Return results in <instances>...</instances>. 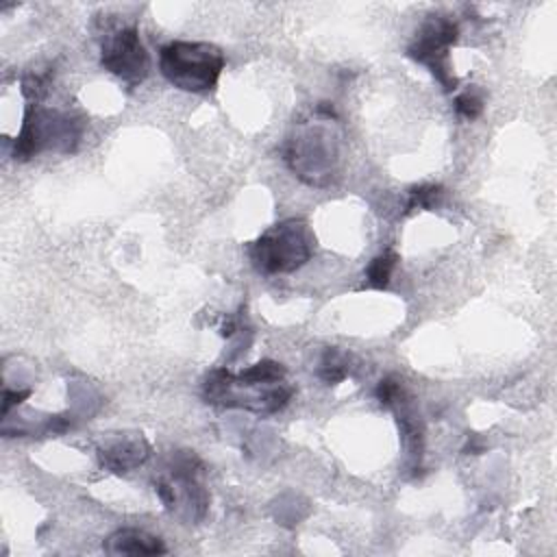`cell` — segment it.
<instances>
[{
    "mask_svg": "<svg viewBox=\"0 0 557 557\" xmlns=\"http://www.w3.org/2000/svg\"><path fill=\"white\" fill-rule=\"evenodd\" d=\"M457 35L459 28L450 17L429 15L407 48V54L426 65L431 74L444 85V89H455L457 85L448 59V50L457 41Z\"/></svg>",
    "mask_w": 557,
    "mask_h": 557,
    "instance_id": "cell-7",
    "label": "cell"
},
{
    "mask_svg": "<svg viewBox=\"0 0 557 557\" xmlns=\"http://www.w3.org/2000/svg\"><path fill=\"white\" fill-rule=\"evenodd\" d=\"M350 372V366H348V357L346 352H342L339 348L331 346L322 352L320 357V363H318V376L329 383V385H337L339 381H344Z\"/></svg>",
    "mask_w": 557,
    "mask_h": 557,
    "instance_id": "cell-11",
    "label": "cell"
},
{
    "mask_svg": "<svg viewBox=\"0 0 557 557\" xmlns=\"http://www.w3.org/2000/svg\"><path fill=\"white\" fill-rule=\"evenodd\" d=\"M442 196H444V189L442 185H435V183H424V185H418L409 191V200H407V211L411 209H435L440 202H442Z\"/></svg>",
    "mask_w": 557,
    "mask_h": 557,
    "instance_id": "cell-13",
    "label": "cell"
},
{
    "mask_svg": "<svg viewBox=\"0 0 557 557\" xmlns=\"http://www.w3.org/2000/svg\"><path fill=\"white\" fill-rule=\"evenodd\" d=\"M315 250V235L305 220H283L250 246V261L261 274H285L302 268Z\"/></svg>",
    "mask_w": 557,
    "mask_h": 557,
    "instance_id": "cell-5",
    "label": "cell"
},
{
    "mask_svg": "<svg viewBox=\"0 0 557 557\" xmlns=\"http://www.w3.org/2000/svg\"><path fill=\"white\" fill-rule=\"evenodd\" d=\"M202 461L194 453L181 450L154 481V492L163 507L187 524L202 520L209 509V492L202 483Z\"/></svg>",
    "mask_w": 557,
    "mask_h": 557,
    "instance_id": "cell-3",
    "label": "cell"
},
{
    "mask_svg": "<svg viewBox=\"0 0 557 557\" xmlns=\"http://www.w3.org/2000/svg\"><path fill=\"white\" fill-rule=\"evenodd\" d=\"M244 379L255 381V383H278L285 381V368L278 361L263 359L252 366H248L244 372H239Z\"/></svg>",
    "mask_w": 557,
    "mask_h": 557,
    "instance_id": "cell-14",
    "label": "cell"
},
{
    "mask_svg": "<svg viewBox=\"0 0 557 557\" xmlns=\"http://www.w3.org/2000/svg\"><path fill=\"white\" fill-rule=\"evenodd\" d=\"M294 394V387L285 381L255 383L242 374H233L226 368L211 370L202 381V398L218 407H239L255 413L281 411Z\"/></svg>",
    "mask_w": 557,
    "mask_h": 557,
    "instance_id": "cell-4",
    "label": "cell"
},
{
    "mask_svg": "<svg viewBox=\"0 0 557 557\" xmlns=\"http://www.w3.org/2000/svg\"><path fill=\"white\" fill-rule=\"evenodd\" d=\"M455 111L466 120H476L483 113V98L476 89H466L455 98Z\"/></svg>",
    "mask_w": 557,
    "mask_h": 557,
    "instance_id": "cell-15",
    "label": "cell"
},
{
    "mask_svg": "<svg viewBox=\"0 0 557 557\" xmlns=\"http://www.w3.org/2000/svg\"><path fill=\"white\" fill-rule=\"evenodd\" d=\"M28 396H30V389H17V392L4 389V394H2V416H7V413L11 411V407L20 405V403L26 400Z\"/></svg>",
    "mask_w": 557,
    "mask_h": 557,
    "instance_id": "cell-17",
    "label": "cell"
},
{
    "mask_svg": "<svg viewBox=\"0 0 557 557\" xmlns=\"http://www.w3.org/2000/svg\"><path fill=\"white\" fill-rule=\"evenodd\" d=\"M100 63L126 85H139L150 70V57L139 39V30L135 26H122L109 33L102 41Z\"/></svg>",
    "mask_w": 557,
    "mask_h": 557,
    "instance_id": "cell-8",
    "label": "cell"
},
{
    "mask_svg": "<svg viewBox=\"0 0 557 557\" xmlns=\"http://www.w3.org/2000/svg\"><path fill=\"white\" fill-rule=\"evenodd\" d=\"M159 70L174 87L198 94L218 83L224 54L207 41H170L159 50Z\"/></svg>",
    "mask_w": 557,
    "mask_h": 557,
    "instance_id": "cell-6",
    "label": "cell"
},
{
    "mask_svg": "<svg viewBox=\"0 0 557 557\" xmlns=\"http://www.w3.org/2000/svg\"><path fill=\"white\" fill-rule=\"evenodd\" d=\"M150 455V444L141 433H120L98 446V461L102 468L122 474L141 466Z\"/></svg>",
    "mask_w": 557,
    "mask_h": 557,
    "instance_id": "cell-9",
    "label": "cell"
},
{
    "mask_svg": "<svg viewBox=\"0 0 557 557\" xmlns=\"http://www.w3.org/2000/svg\"><path fill=\"white\" fill-rule=\"evenodd\" d=\"M398 263V255L394 250H385L381 255H376L370 265H368V285L370 287H376V289H383L389 285V278H392V272Z\"/></svg>",
    "mask_w": 557,
    "mask_h": 557,
    "instance_id": "cell-12",
    "label": "cell"
},
{
    "mask_svg": "<svg viewBox=\"0 0 557 557\" xmlns=\"http://www.w3.org/2000/svg\"><path fill=\"white\" fill-rule=\"evenodd\" d=\"M405 396L403 392V385L396 376H385L379 381L376 385V398L381 405H387V407H394L400 398Z\"/></svg>",
    "mask_w": 557,
    "mask_h": 557,
    "instance_id": "cell-16",
    "label": "cell"
},
{
    "mask_svg": "<svg viewBox=\"0 0 557 557\" xmlns=\"http://www.w3.org/2000/svg\"><path fill=\"white\" fill-rule=\"evenodd\" d=\"M83 133H85L83 117L67 111H54V109H44L39 104H28L22 128L13 146V157L17 161H28L44 148H52L57 152L70 154L78 148Z\"/></svg>",
    "mask_w": 557,
    "mask_h": 557,
    "instance_id": "cell-2",
    "label": "cell"
},
{
    "mask_svg": "<svg viewBox=\"0 0 557 557\" xmlns=\"http://www.w3.org/2000/svg\"><path fill=\"white\" fill-rule=\"evenodd\" d=\"M102 548L109 555H163L168 550L157 535L141 529H120L104 540Z\"/></svg>",
    "mask_w": 557,
    "mask_h": 557,
    "instance_id": "cell-10",
    "label": "cell"
},
{
    "mask_svg": "<svg viewBox=\"0 0 557 557\" xmlns=\"http://www.w3.org/2000/svg\"><path fill=\"white\" fill-rule=\"evenodd\" d=\"M289 170L307 185H326L339 163V135L329 115L302 122L294 128L285 146Z\"/></svg>",
    "mask_w": 557,
    "mask_h": 557,
    "instance_id": "cell-1",
    "label": "cell"
}]
</instances>
